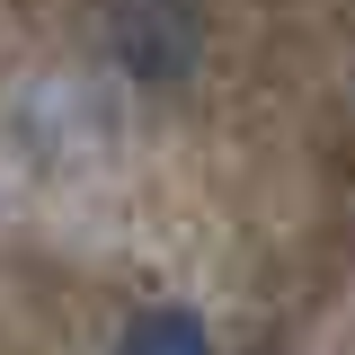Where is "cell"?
Returning a JSON list of instances; mask_svg holds the SVG:
<instances>
[{
  "label": "cell",
  "mask_w": 355,
  "mask_h": 355,
  "mask_svg": "<svg viewBox=\"0 0 355 355\" xmlns=\"http://www.w3.org/2000/svg\"><path fill=\"white\" fill-rule=\"evenodd\" d=\"M116 355H214V338H205V320H196L187 302H151V311L125 320Z\"/></svg>",
  "instance_id": "cell-2"
},
{
  "label": "cell",
  "mask_w": 355,
  "mask_h": 355,
  "mask_svg": "<svg viewBox=\"0 0 355 355\" xmlns=\"http://www.w3.org/2000/svg\"><path fill=\"white\" fill-rule=\"evenodd\" d=\"M205 36H214V9L205 0H116L107 9V53L125 62L133 80L169 89L205 62Z\"/></svg>",
  "instance_id": "cell-1"
}]
</instances>
